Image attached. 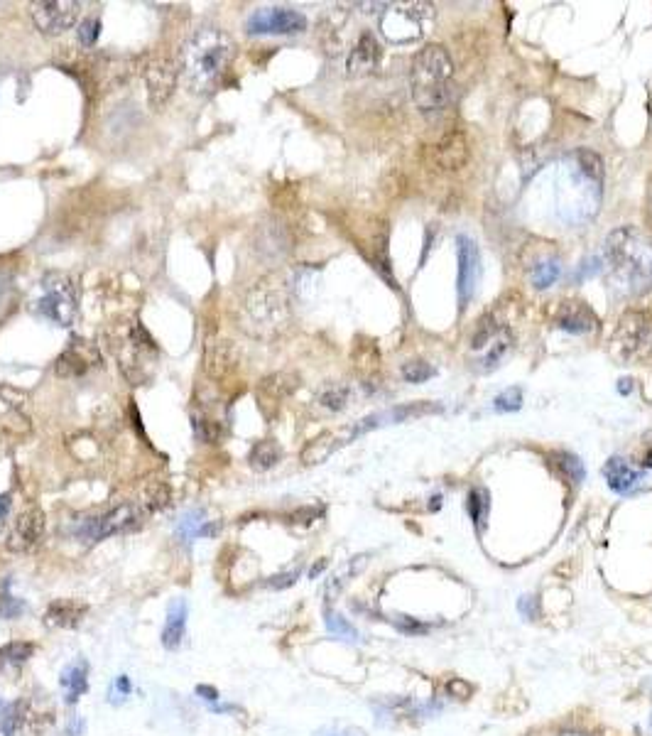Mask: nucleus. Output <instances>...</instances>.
Listing matches in <instances>:
<instances>
[{
	"mask_svg": "<svg viewBox=\"0 0 652 736\" xmlns=\"http://www.w3.org/2000/svg\"><path fill=\"white\" fill-rule=\"evenodd\" d=\"M447 695L454 697V700H469V697L474 695V685L466 683V680L461 678H452L447 683Z\"/></svg>",
	"mask_w": 652,
	"mask_h": 736,
	"instance_id": "a19ab883",
	"label": "nucleus"
},
{
	"mask_svg": "<svg viewBox=\"0 0 652 736\" xmlns=\"http://www.w3.org/2000/svg\"><path fill=\"white\" fill-rule=\"evenodd\" d=\"M62 687L67 690L69 705H74V702L84 695L86 687H89V663H86L84 658H79L76 663H72L67 670H64Z\"/></svg>",
	"mask_w": 652,
	"mask_h": 736,
	"instance_id": "b1692460",
	"label": "nucleus"
},
{
	"mask_svg": "<svg viewBox=\"0 0 652 736\" xmlns=\"http://www.w3.org/2000/svg\"><path fill=\"white\" fill-rule=\"evenodd\" d=\"M513 344H515V339H513V332H510V327L503 329V332L498 334V337L493 339V342L488 344L486 349H483V356H481V361H478V368H481L483 373H488V371H493V368L501 366V361L510 354Z\"/></svg>",
	"mask_w": 652,
	"mask_h": 736,
	"instance_id": "393cba45",
	"label": "nucleus"
},
{
	"mask_svg": "<svg viewBox=\"0 0 652 736\" xmlns=\"http://www.w3.org/2000/svg\"><path fill=\"white\" fill-rule=\"evenodd\" d=\"M35 310L59 327H69L76 317V288L72 278L64 273H47Z\"/></svg>",
	"mask_w": 652,
	"mask_h": 736,
	"instance_id": "39448f33",
	"label": "nucleus"
},
{
	"mask_svg": "<svg viewBox=\"0 0 652 736\" xmlns=\"http://www.w3.org/2000/svg\"><path fill=\"white\" fill-rule=\"evenodd\" d=\"M145 81H148V94H150V106L162 108L170 101L172 91L177 84V72L175 64L170 59H152L145 69Z\"/></svg>",
	"mask_w": 652,
	"mask_h": 736,
	"instance_id": "2eb2a0df",
	"label": "nucleus"
},
{
	"mask_svg": "<svg viewBox=\"0 0 652 736\" xmlns=\"http://www.w3.org/2000/svg\"><path fill=\"white\" fill-rule=\"evenodd\" d=\"M99 364L101 356L94 342H89V339H72L67 349L59 354L54 371H57L59 378H76L84 376L86 371H91V368Z\"/></svg>",
	"mask_w": 652,
	"mask_h": 736,
	"instance_id": "f8f14e48",
	"label": "nucleus"
},
{
	"mask_svg": "<svg viewBox=\"0 0 652 736\" xmlns=\"http://www.w3.org/2000/svg\"><path fill=\"white\" fill-rule=\"evenodd\" d=\"M187 616H189V606L184 599H175L167 609V619H165V629H162V646L167 651H177L182 646V638L184 631H187Z\"/></svg>",
	"mask_w": 652,
	"mask_h": 736,
	"instance_id": "aec40b11",
	"label": "nucleus"
},
{
	"mask_svg": "<svg viewBox=\"0 0 652 736\" xmlns=\"http://www.w3.org/2000/svg\"><path fill=\"white\" fill-rule=\"evenodd\" d=\"M50 727V717L42 714L30 700L8 705L0 714V732L5 736H42Z\"/></svg>",
	"mask_w": 652,
	"mask_h": 736,
	"instance_id": "9d476101",
	"label": "nucleus"
},
{
	"mask_svg": "<svg viewBox=\"0 0 652 736\" xmlns=\"http://www.w3.org/2000/svg\"><path fill=\"white\" fill-rule=\"evenodd\" d=\"M608 261L633 292L652 285V243L633 226H621L606 241Z\"/></svg>",
	"mask_w": 652,
	"mask_h": 736,
	"instance_id": "7ed1b4c3",
	"label": "nucleus"
},
{
	"mask_svg": "<svg viewBox=\"0 0 652 736\" xmlns=\"http://www.w3.org/2000/svg\"><path fill=\"white\" fill-rule=\"evenodd\" d=\"M324 565H326V562H319V565H314V567H312V570H309V577H317V575H319V572H322V570H324Z\"/></svg>",
	"mask_w": 652,
	"mask_h": 736,
	"instance_id": "3c124183",
	"label": "nucleus"
},
{
	"mask_svg": "<svg viewBox=\"0 0 652 736\" xmlns=\"http://www.w3.org/2000/svg\"><path fill=\"white\" fill-rule=\"evenodd\" d=\"M554 324L559 329L569 334H589L594 332L596 324H599V317L594 315L589 305L579 300H564L559 302L557 310H554Z\"/></svg>",
	"mask_w": 652,
	"mask_h": 736,
	"instance_id": "dca6fc26",
	"label": "nucleus"
},
{
	"mask_svg": "<svg viewBox=\"0 0 652 736\" xmlns=\"http://www.w3.org/2000/svg\"><path fill=\"white\" fill-rule=\"evenodd\" d=\"M351 437H353L351 432L349 435H341V432H324V435L314 437V440L302 449V464L314 467V464L326 462V459H329L341 445H346Z\"/></svg>",
	"mask_w": 652,
	"mask_h": 736,
	"instance_id": "412c9836",
	"label": "nucleus"
},
{
	"mask_svg": "<svg viewBox=\"0 0 652 736\" xmlns=\"http://www.w3.org/2000/svg\"><path fill=\"white\" fill-rule=\"evenodd\" d=\"M297 577H300V572H297V570L295 572H287V575L273 577V582H270V584H273L275 589H285V587H290V584H295Z\"/></svg>",
	"mask_w": 652,
	"mask_h": 736,
	"instance_id": "a18cd8bd",
	"label": "nucleus"
},
{
	"mask_svg": "<svg viewBox=\"0 0 652 736\" xmlns=\"http://www.w3.org/2000/svg\"><path fill=\"white\" fill-rule=\"evenodd\" d=\"M35 653V643H27V641H13V643H5L0 648V665H20L25 660L32 658Z\"/></svg>",
	"mask_w": 652,
	"mask_h": 736,
	"instance_id": "c85d7f7f",
	"label": "nucleus"
},
{
	"mask_svg": "<svg viewBox=\"0 0 652 736\" xmlns=\"http://www.w3.org/2000/svg\"><path fill=\"white\" fill-rule=\"evenodd\" d=\"M577 160H579L581 170H584L586 175L591 177V180H596V182L601 180V177H603V162H601L599 155L594 153V150L581 148L579 153H577Z\"/></svg>",
	"mask_w": 652,
	"mask_h": 736,
	"instance_id": "e433bc0d",
	"label": "nucleus"
},
{
	"mask_svg": "<svg viewBox=\"0 0 652 736\" xmlns=\"http://www.w3.org/2000/svg\"><path fill=\"white\" fill-rule=\"evenodd\" d=\"M652 337V317L645 310H628L613 334V349L621 359H633L645 349Z\"/></svg>",
	"mask_w": 652,
	"mask_h": 736,
	"instance_id": "423d86ee",
	"label": "nucleus"
},
{
	"mask_svg": "<svg viewBox=\"0 0 652 736\" xmlns=\"http://www.w3.org/2000/svg\"><path fill=\"white\" fill-rule=\"evenodd\" d=\"M314 736H368L361 727H322Z\"/></svg>",
	"mask_w": 652,
	"mask_h": 736,
	"instance_id": "37998d69",
	"label": "nucleus"
},
{
	"mask_svg": "<svg viewBox=\"0 0 652 736\" xmlns=\"http://www.w3.org/2000/svg\"><path fill=\"white\" fill-rule=\"evenodd\" d=\"M45 530H47L45 511H42L40 506H30L18 516V521H15L13 530H10L8 543L5 545H8L10 552H30L42 543Z\"/></svg>",
	"mask_w": 652,
	"mask_h": 736,
	"instance_id": "9b49d317",
	"label": "nucleus"
},
{
	"mask_svg": "<svg viewBox=\"0 0 652 736\" xmlns=\"http://www.w3.org/2000/svg\"><path fill=\"white\" fill-rule=\"evenodd\" d=\"M628 383H630V381H621V386H618V388H621V393H623V395H626V393L630 391V386H628Z\"/></svg>",
	"mask_w": 652,
	"mask_h": 736,
	"instance_id": "603ef678",
	"label": "nucleus"
},
{
	"mask_svg": "<svg viewBox=\"0 0 652 736\" xmlns=\"http://www.w3.org/2000/svg\"><path fill=\"white\" fill-rule=\"evenodd\" d=\"M380 57H383V50H380L376 35L363 32L356 45H353L349 59H346V69H349L351 77H363V74H371L378 67Z\"/></svg>",
	"mask_w": 652,
	"mask_h": 736,
	"instance_id": "f3484780",
	"label": "nucleus"
},
{
	"mask_svg": "<svg viewBox=\"0 0 652 736\" xmlns=\"http://www.w3.org/2000/svg\"><path fill=\"white\" fill-rule=\"evenodd\" d=\"M233 368H236V349L231 344H221L216 349H209V356H206V371H209V376L224 378Z\"/></svg>",
	"mask_w": 652,
	"mask_h": 736,
	"instance_id": "a878e982",
	"label": "nucleus"
},
{
	"mask_svg": "<svg viewBox=\"0 0 652 736\" xmlns=\"http://www.w3.org/2000/svg\"><path fill=\"white\" fill-rule=\"evenodd\" d=\"M557 467L562 469L564 474H567L569 481H574V484H579L581 479H584V464L579 462V457H574V454H557Z\"/></svg>",
	"mask_w": 652,
	"mask_h": 736,
	"instance_id": "4c0bfd02",
	"label": "nucleus"
},
{
	"mask_svg": "<svg viewBox=\"0 0 652 736\" xmlns=\"http://www.w3.org/2000/svg\"><path fill=\"white\" fill-rule=\"evenodd\" d=\"M493 408H496L498 413H515V410L523 408V391H520V388H508V391L496 395Z\"/></svg>",
	"mask_w": 652,
	"mask_h": 736,
	"instance_id": "c9c22d12",
	"label": "nucleus"
},
{
	"mask_svg": "<svg viewBox=\"0 0 652 736\" xmlns=\"http://www.w3.org/2000/svg\"><path fill=\"white\" fill-rule=\"evenodd\" d=\"M8 292H10V278H8V275L0 273V305L8 300Z\"/></svg>",
	"mask_w": 652,
	"mask_h": 736,
	"instance_id": "09e8293b",
	"label": "nucleus"
},
{
	"mask_svg": "<svg viewBox=\"0 0 652 736\" xmlns=\"http://www.w3.org/2000/svg\"><path fill=\"white\" fill-rule=\"evenodd\" d=\"M170 489H167L162 481H155V484L148 486V491H145V506H148V511H162V508L170 506Z\"/></svg>",
	"mask_w": 652,
	"mask_h": 736,
	"instance_id": "72a5a7b5",
	"label": "nucleus"
},
{
	"mask_svg": "<svg viewBox=\"0 0 652 736\" xmlns=\"http://www.w3.org/2000/svg\"><path fill=\"white\" fill-rule=\"evenodd\" d=\"M530 604L537 606V602L532 597H523V599H520V611H523L525 619H535V616H537V609H532Z\"/></svg>",
	"mask_w": 652,
	"mask_h": 736,
	"instance_id": "de8ad7c7",
	"label": "nucleus"
},
{
	"mask_svg": "<svg viewBox=\"0 0 652 736\" xmlns=\"http://www.w3.org/2000/svg\"><path fill=\"white\" fill-rule=\"evenodd\" d=\"M76 35H79L81 45H86V47L96 45V40H99V35H101V23L96 18L84 20V23L79 25V30H76Z\"/></svg>",
	"mask_w": 652,
	"mask_h": 736,
	"instance_id": "58836bf2",
	"label": "nucleus"
},
{
	"mask_svg": "<svg viewBox=\"0 0 652 736\" xmlns=\"http://www.w3.org/2000/svg\"><path fill=\"white\" fill-rule=\"evenodd\" d=\"M349 403V388L346 386H326L322 393H319V405L324 410H331V413H339V410L346 408Z\"/></svg>",
	"mask_w": 652,
	"mask_h": 736,
	"instance_id": "7c9ffc66",
	"label": "nucleus"
},
{
	"mask_svg": "<svg viewBox=\"0 0 652 736\" xmlns=\"http://www.w3.org/2000/svg\"><path fill=\"white\" fill-rule=\"evenodd\" d=\"M79 13L81 3H74V0H47V3H32L30 8L32 23L42 35H62L72 30Z\"/></svg>",
	"mask_w": 652,
	"mask_h": 736,
	"instance_id": "1a4fd4ad",
	"label": "nucleus"
},
{
	"mask_svg": "<svg viewBox=\"0 0 652 736\" xmlns=\"http://www.w3.org/2000/svg\"><path fill=\"white\" fill-rule=\"evenodd\" d=\"M246 317L255 332H275L285 327L290 317V300H287L285 285L277 278H268L255 285L246 300Z\"/></svg>",
	"mask_w": 652,
	"mask_h": 736,
	"instance_id": "20e7f679",
	"label": "nucleus"
},
{
	"mask_svg": "<svg viewBox=\"0 0 652 736\" xmlns=\"http://www.w3.org/2000/svg\"><path fill=\"white\" fill-rule=\"evenodd\" d=\"M645 467H652V449L648 454H645Z\"/></svg>",
	"mask_w": 652,
	"mask_h": 736,
	"instance_id": "864d4df0",
	"label": "nucleus"
},
{
	"mask_svg": "<svg viewBox=\"0 0 652 736\" xmlns=\"http://www.w3.org/2000/svg\"><path fill=\"white\" fill-rule=\"evenodd\" d=\"M412 101L422 113L444 111L454 101V62L442 45H427L412 59Z\"/></svg>",
	"mask_w": 652,
	"mask_h": 736,
	"instance_id": "f03ea898",
	"label": "nucleus"
},
{
	"mask_svg": "<svg viewBox=\"0 0 652 736\" xmlns=\"http://www.w3.org/2000/svg\"><path fill=\"white\" fill-rule=\"evenodd\" d=\"M603 476H606V484L608 489H613L616 494H630L640 486L643 481V474L638 469H633L626 459L621 457H613L608 459L606 467H603Z\"/></svg>",
	"mask_w": 652,
	"mask_h": 736,
	"instance_id": "6ab92c4d",
	"label": "nucleus"
},
{
	"mask_svg": "<svg viewBox=\"0 0 652 736\" xmlns=\"http://www.w3.org/2000/svg\"><path fill=\"white\" fill-rule=\"evenodd\" d=\"M192 427H194V437H197L199 442H204V445H214V442H219L221 425L216 420L204 418V415H194Z\"/></svg>",
	"mask_w": 652,
	"mask_h": 736,
	"instance_id": "c756f323",
	"label": "nucleus"
},
{
	"mask_svg": "<svg viewBox=\"0 0 652 736\" xmlns=\"http://www.w3.org/2000/svg\"><path fill=\"white\" fill-rule=\"evenodd\" d=\"M89 614V604L76 602V599H57L47 606L45 624L52 629H79Z\"/></svg>",
	"mask_w": 652,
	"mask_h": 736,
	"instance_id": "a211bd4d",
	"label": "nucleus"
},
{
	"mask_svg": "<svg viewBox=\"0 0 652 736\" xmlns=\"http://www.w3.org/2000/svg\"><path fill=\"white\" fill-rule=\"evenodd\" d=\"M469 158H471L469 140H466V135L461 131L447 133L444 138H439L437 143L427 148V165L432 167L434 172H442V175L464 170Z\"/></svg>",
	"mask_w": 652,
	"mask_h": 736,
	"instance_id": "6e6552de",
	"label": "nucleus"
},
{
	"mask_svg": "<svg viewBox=\"0 0 652 736\" xmlns=\"http://www.w3.org/2000/svg\"><path fill=\"white\" fill-rule=\"evenodd\" d=\"M23 611H25L23 599L8 597V594H3V597H0V619H18Z\"/></svg>",
	"mask_w": 652,
	"mask_h": 736,
	"instance_id": "ea45409f",
	"label": "nucleus"
},
{
	"mask_svg": "<svg viewBox=\"0 0 652 736\" xmlns=\"http://www.w3.org/2000/svg\"><path fill=\"white\" fill-rule=\"evenodd\" d=\"M434 376H437V368L429 366L427 361H407V364L402 366V378H405L407 383H425Z\"/></svg>",
	"mask_w": 652,
	"mask_h": 736,
	"instance_id": "473e14b6",
	"label": "nucleus"
},
{
	"mask_svg": "<svg viewBox=\"0 0 652 736\" xmlns=\"http://www.w3.org/2000/svg\"><path fill=\"white\" fill-rule=\"evenodd\" d=\"M395 626H398V629L405 631V633H425L427 631V626H422L420 621L410 619V616H400V619L395 621Z\"/></svg>",
	"mask_w": 652,
	"mask_h": 736,
	"instance_id": "c03bdc74",
	"label": "nucleus"
},
{
	"mask_svg": "<svg viewBox=\"0 0 652 736\" xmlns=\"http://www.w3.org/2000/svg\"><path fill=\"white\" fill-rule=\"evenodd\" d=\"M326 629H329L331 636H339L344 641H358V631L336 611H326Z\"/></svg>",
	"mask_w": 652,
	"mask_h": 736,
	"instance_id": "2f4dec72",
	"label": "nucleus"
},
{
	"mask_svg": "<svg viewBox=\"0 0 652 736\" xmlns=\"http://www.w3.org/2000/svg\"><path fill=\"white\" fill-rule=\"evenodd\" d=\"M559 275H562V268H559L557 263H552V261L540 263L535 268V273H532V283H535V288L547 290V288H550V285L557 283Z\"/></svg>",
	"mask_w": 652,
	"mask_h": 736,
	"instance_id": "f704fd0d",
	"label": "nucleus"
},
{
	"mask_svg": "<svg viewBox=\"0 0 652 736\" xmlns=\"http://www.w3.org/2000/svg\"><path fill=\"white\" fill-rule=\"evenodd\" d=\"M130 695V683L126 675H121V678H116V683H113L111 692H108V697H111V702H118L121 705L123 700Z\"/></svg>",
	"mask_w": 652,
	"mask_h": 736,
	"instance_id": "79ce46f5",
	"label": "nucleus"
},
{
	"mask_svg": "<svg viewBox=\"0 0 652 736\" xmlns=\"http://www.w3.org/2000/svg\"><path fill=\"white\" fill-rule=\"evenodd\" d=\"M10 506H13V503H10V496L8 494H0V528H3L5 521H8Z\"/></svg>",
	"mask_w": 652,
	"mask_h": 736,
	"instance_id": "49530a36",
	"label": "nucleus"
},
{
	"mask_svg": "<svg viewBox=\"0 0 652 736\" xmlns=\"http://www.w3.org/2000/svg\"><path fill=\"white\" fill-rule=\"evenodd\" d=\"M280 457L282 449L275 440H260L255 442L251 454H248V462H251V467L258 469V472H268V469H273L275 464L280 462Z\"/></svg>",
	"mask_w": 652,
	"mask_h": 736,
	"instance_id": "bb28decb",
	"label": "nucleus"
},
{
	"mask_svg": "<svg viewBox=\"0 0 652 736\" xmlns=\"http://www.w3.org/2000/svg\"><path fill=\"white\" fill-rule=\"evenodd\" d=\"M197 692H199V695H204V700H219V692H216V690H211V687H206V685H199L197 687Z\"/></svg>",
	"mask_w": 652,
	"mask_h": 736,
	"instance_id": "8fccbe9b",
	"label": "nucleus"
},
{
	"mask_svg": "<svg viewBox=\"0 0 652 736\" xmlns=\"http://www.w3.org/2000/svg\"><path fill=\"white\" fill-rule=\"evenodd\" d=\"M297 386H300V378L292 376V373H273L260 383L258 398L263 400V405H280L282 400L297 391Z\"/></svg>",
	"mask_w": 652,
	"mask_h": 736,
	"instance_id": "4be33fe9",
	"label": "nucleus"
},
{
	"mask_svg": "<svg viewBox=\"0 0 652 736\" xmlns=\"http://www.w3.org/2000/svg\"><path fill=\"white\" fill-rule=\"evenodd\" d=\"M248 35H300L307 30V18L292 8H260L248 18Z\"/></svg>",
	"mask_w": 652,
	"mask_h": 736,
	"instance_id": "0eeeda50",
	"label": "nucleus"
},
{
	"mask_svg": "<svg viewBox=\"0 0 652 736\" xmlns=\"http://www.w3.org/2000/svg\"><path fill=\"white\" fill-rule=\"evenodd\" d=\"M456 261H459V273H456V290H459L461 307H466L474 297L476 278H478V248L471 238H456Z\"/></svg>",
	"mask_w": 652,
	"mask_h": 736,
	"instance_id": "ddd939ff",
	"label": "nucleus"
},
{
	"mask_svg": "<svg viewBox=\"0 0 652 736\" xmlns=\"http://www.w3.org/2000/svg\"><path fill=\"white\" fill-rule=\"evenodd\" d=\"M236 45L221 30H201L182 52V72L192 94H211L224 84Z\"/></svg>",
	"mask_w": 652,
	"mask_h": 736,
	"instance_id": "f257e3e1",
	"label": "nucleus"
},
{
	"mask_svg": "<svg viewBox=\"0 0 652 736\" xmlns=\"http://www.w3.org/2000/svg\"><path fill=\"white\" fill-rule=\"evenodd\" d=\"M138 518L140 511L133 503H121V506H116L113 511H108L106 516L96 518V523H91L86 538H89L91 543H99V540L111 538V535L126 533V530L138 526Z\"/></svg>",
	"mask_w": 652,
	"mask_h": 736,
	"instance_id": "4468645a",
	"label": "nucleus"
},
{
	"mask_svg": "<svg viewBox=\"0 0 652 736\" xmlns=\"http://www.w3.org/2000/svg\"><path fill=\"white\" fill-rule=\"evenodd\" d=\"M488 511H491V496H488V491L483 489V486H476V489H471L469 513H471V521H474V526H478V530L486 528Z\"/></svg>",
	"mask_w": 652,
	"mask_h": 736,
	"instance_id": "cd10ccee",
	"label": "nucleus"
},
{
	"mask_svg": "<svg viewBox=\"0 0 652 736\" xmlns=\"http://www.w3.org/2000/svg\"><path fill=\"white\" fill-rule=\"evenodd\" d=\"M368 557H371V555H368V552H363V555H356V557H351L349 562H344V565H341L339 570L331 575L329 582H326V599H334L336 594L344 592L346 584H349L351 579L358 575V572H363V567L368 565Z\"/></svg>",
	"mask_w": 652,
	"mask_h": 736,
	"instance_id": "5701e85b",
	"label": "nucleus"
}]
</instances>
